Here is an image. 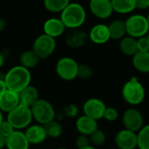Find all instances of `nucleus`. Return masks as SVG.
<instances>
[{
  "label": "nucleus",
  "instance_id": "nucleus-1",
  "mask_svg": "<svg viewBox=\"0 0 149 149\" xmlns=\"http://www.w3.org/2000/svg\"><path fill=\"white\" fill-rule=\"evenodd\" d=\"M4 81L7 90L19 93L31 84L32 74L30 70L20 65H17L10 68L7 73L5 74Z\"/></svg>",
  "mask_w": 149,
  "mask_h": 149
},
{
  "label": "nucleus",
  "instance_id": "nucleus-2",
  "mask_svg": "<svg viewBox=\"0 0 149 149\" xmlns=\"http://www.w3.org/2000/svg\"><path fill=\"white\" fill-rule=\"evenodd\" d=\"M60 19L63 23L66 29H79L86 20L85 9L78 3L70 2L61 13Z\"/></svg>",
  "mask_w": 149,
  "mask_h": 149
},
{
  "label": "nucleus",
  "instance_id": "nucleus-3",
  "mask_svg": "<svg viewBox=\"0 0 149 149\" xmlns=\"http://www.w3.org/2000/svg\"><path fill=\"white\" fill-rule=\"evenodd\" d=\"M121 95L126 104L134 107L144 102L146 98V90L138 78L132 77L124 84L121 90Z\"/></svg>",
  "mask_w": 149,
  "mask_h": 149
},
{
  "label": "nucleus",
  "instance_id": "nucleus-4",
  "mask_svg": "<svg viewBox=\"0 0 149 149\" xmlns=\"http://www.w3.org/2000/svg\"><path fill=\"white\" fill-rule=\"evenodd\" d=\"M33 119L36 120L37 124L46 125L55 118V110L53 104L43 98H39L30 107Z\"/></svg>",
  "mask_w": 149,
  "mask_h": 149
},
{
  "label": "nucleus",
  "instance_id": "nucleus-5",
  "mask_svg": "<svg viewBox=\"0 0 149 149\" xmlns=\"http://www.w3.org/2000/svg\"><path fill=\"white\" fill-rule=\"evenodd\" d=\"M126 35L134 39L146 36L149 32L146 17L142 14H132L125 20Z\"/></svg>",
  "mask_w": 149,
  "mask_h": 149
},
{
  "label": "nucleus",
  "instance_id": "nucleus-6",
  "mask_svg": "<svg viewBox=\"0 0 149 149\" xmlns=\"http://www.w3.org/2000/svg\"><path fill=\"white\" fill-rule=\"evenodd\" d=\"M6 120L13 126L14 130L26 129L33 121L32 112L29 107L19 104L15 109L7 113Z\"/></svg>",
  "mask_w": 149,
  "mask_h": 149
},
{
  "label": "nucleus",
  "instance_id": "nucleus-7",
  "mask_svg": "<svg viewBox=\"0 0 149 149\" xmlns=\"http://www.w3.org/2000/svg\"><path fill=\"white\" fill-rule=\"evenodd\" d=\"M79 64L71 57H61L55 64V72L57 76L63 81L70 82L77 78Z\"/></svg>",
  "mask_w": 149,
  "mask_h": 149
},
{
  "label": "nucleus",
  "instance_id": "nucleus-8",
  "mask_svg": "<svg viewBox=\"0 0 149 149\" xmlns=\"http://www.w3.org/2000/svg\"><path fill=\"white\" fill-rule=\"evenodd\" d=\"M55 48V39L42 33L34 40L32 50L38 55L40 60H45L54 54Z\"/></svg>",
  "mask_w": 149,
  "mask_h": 149
},
{
  "label": "nucleus",
  "instance_id": "nucleus-9",
  "mask_svg": "<svg viewBox=\"0 0 149 149\" xmlns=\"http://www.w3.org/2000/svg\"><path fill=\"white\" fill-rule=\"evenodd\" d=\"M122 124L125 129L138 132L145 125L142 113L135 107L126 109L122 114Z\"/></svg>",
  "mask_w": 149,
  "mask_h": 149
},
{
  "label": "nucleus",
  "instance_id": "nucleus-10",
  "mask_svg": "<svg viewBox=\"0 0 149 149\" xmlns=\"http://www.w3.org/2000/svg\"><path fill=\"white\" fill-rule=\"evenodd\" d=\"M106 107L105 103L102 99L91 97L84 102L83 105V111L84 115L97 121L103 118Z\"/></svg>",
  "mask_w": 149,
  "mask_h": 149
},
{
  "label": "nucleus",
  "instance_id": "nucleus-11",
  "mask_svg": "<svg viewBox=\"0 0 149 149\" xmlns=\"http://www.w3.org/2000/svg\"><path fill=\"white\" fill-rule=\"evenodd\" d=\"M114 142L118 149H136L137 132L124 128L116 133Z\"/></svg>",
  "mask_w": 149,
  "mask_h": 149
},
{
  "label": "nucleus",
  "instance_id": "nucleus-12",
  "mask_svg": "<svg viewBox=\"0 0 149 149\" xmlns=\"http://www.w3.org/2000/svg\"><path fill=\"white\" fill-rule=\"evenodd\" d=\"M89 8L91 13L100 19L110 18L113 13L111 0H90Z\"/></svg>",
  "mask_w": 149,
  "mask_h": 149
},
{
  "label": "nucleus",
  "instance_id": "nucleus-13",
  "mask_svg": "<svg viewBox=\"0 0 149 149\" xmlns=\"http://www.w3.org/2000/svg\"><path fill=\"white\" fill-rule=\"evenodd\" d=\"M24 133L30 145H40L47 139L44 126L40 124L30 125Z\"/></svg>",
  "mask_w": 149,
  "mask_h": 149
},
{
  "label": "nucleus",
  "instance_id": "nucleus-14",
  "mask_svg": "<svg viewBox=\"0 0 149 149\" xmlns=\"http://www.w3.org/2000/svg\"><path fill=\"white\" fill-rule=\"evenodd\" d=\"M89 40H91L94 44L103 45L107 43L110 40V33L108 26L105 24H97L95 25L88 33Z\"/></svg>",
  "mask_w": 149,
  "mask_h": 149
},
{
  "label": "nucleus",
  "instance_id": "nucleus-15",
  "mask_svg": "<svg viewBox=\"0 0 149 149\" xmlns=\"http://www.w3.org/2000/svg\"><path fill=\"white\" fill-rule=\"evenodd\" d=\"M19 104V93L10 90H6L2 95H0V111L9 113Z\"/></svg>",
  "mask_w": 149,
  "mask_h": 149
},
{
  "label": "nucleus",
  "instance_id": "nucleus-16",
  "mask_svg": "<svg viewBox=\"0 0 149 149\" xmlns=\"http://www.w3.org/2000/svg\"><path fill=\"white\" fill-rule=\"evenodd\" d=\"M66 30L63 23L60 19L52 18L47 19L43 24V31L44 34L50 36L54 39H56L61 36Z\"/></svg>",
  "mask_w": 149,
  "mask_h": 149
},
{
  "label": "nucleus",
  "instance_id": "nucleus-17",
  "mask_svg": "<svg viewBox=\"0 0 149 149\" xmlns=\"http://www.w3.org/2000/svg\"><path fill=\"white\" fill-rule=\"evenodd\" d=\"M76 129L80 134L90 136L98 129V123L97 120L84 114L77 118L76 121Z\"/></svg>",
  "mask_w": 149,
  "mask_h": 149
},
{
  "label": "nucleus",
  "instance_id": "nucleus-18",
  "mask_svg": "<svg viewBox=\"0 0 149 149\" xmlns=\"http://www.w3.org/2000/svg\"><path fill=\"white\" fill-rule=\"evenodd\" d=\"M30 144L22 131L15 130L8 138H6V147L7 149H29Z\"/></svg>",
  "mask_w": 149,
  "mask_h": 149
},
{
  "label": "nucleus",
  "instance_id": "nucleus-19",
  "mask_svg": "<svg viewBox=\"0 0 149 149\" xmlns=\"http://www.w3.org/2000/svg\"><path fill=\"white\" fill-rule=\"evenodd\" d=\"M89 40L88 34L79 29L71 30L66 37V44L72 48H78L84 46Z\"/></svg>",
  "mask_w": 149,
  "mask_h": 149
},
{
  "label": "nucleus",
  "instance_id": "nucleus-20",
  "mask_svg": "<svg viewBox=\"0 0 149 149\" xmlns=\"http://www.w3.org/2000/svg\"><path fill=\"white\" fill-rule=\"evenodd\" d=\"M19 104H22L26 107H31L39 98V91L33 85H28L24 90L19 93Z\"/></svg>",
  "mask_w": 149,
  "mask_h": 149
},
{
  "label": "nucleus",
  "instance_id": "nucleus-21",
  "mask_svg": "<svg viewBox=\"0 0 149 149\" xmlns=\"http://www.w3.org/2000/svg\"><path fill=\"white\" fill-rule=\"evenodd\" d=\"M133 68L141 74L149 73V52H138L132 57Z\"/></svg>",
  "mask_w": 149,
  "mask_h": 149
},
{
  "label": "nucleus",
  "instance_id": "nucleus-22",
  "mask_svg": "<svg viewBox=\"0 0 149 149\" xmlns=\"http://www.w3.org/2000/svg\"><path fill=\"white\" fill-rule=\"evenodd\" d=\"M113 12L118 14H129L136 9V0H111Z\"/></svg>",
  "mask_w": 149,
  "mask_h": 149
},
{
  "label": "nucleus",
  "instance_id": "nucleus-23",
  "mask_svg": "<svg viewBox=\"0 0 149 149\" xmlns=\"http://www.w3.org/2000/svg\"><path fill=\"white\" fill-rule=\"evenodd\" d=\"M119 50L120 52L126 55L132 57L136 53H138V47H137V39L125 35L119 40Z\"/></svg>",
  "mask_w": 149,
  "mask_h": 149
},
{
  "label": "nucleus",
  "instance_id": "nucleus-24",
  "mask_svg": "<svg viewBox=\"0 0 149 149\" xmlns=\"http://www.w3.org/2000/svg\"><path fill=\"white\" fill-rule=\"evenodd\" d=\"M111 40H120L126 35L125 21L121 19H116L110 23L108 26Z\"/></svg>",
  "mask_w": 149,
  "mask_h": 149
},
{
  "label": "nucleus",
  "instance_id": "nucleus-25",
  "mask_svg": "<svg viewBox=\"0 0 149 149\" xmlns=\"http://www.w3.org/2000/svg\"><path fill=\"white\" fill-rule=\"evenodd\" d=\"M40 61V59L32 49L24 51L19 56V65L28 70L35 68L39 64Z\"/></svg>",
  "mask_w": 149,
  "mask_h": 149
},
{
  "label": "nucleus",
  "instance_id": "nucleus-26",
  "mask_svg": "<svg viewBox=\"0 0 149 149\" xmlns=\"http://www.w3.org/2000/svg\"><path fill=\"white\" fill-rule=\"evenodd\" d=\"M137 148L149 149V124L144 125L137 132Z\"/></svg>",
  "mask_w": 149,
  "mask_h": 149
},
{
  "label": "nucleus",
  "instance_id": "nucleus-27",
  "mask_svg": "<svg viewBox=\"0 0 149 149\" xmlns=\"http://www.w3.org/2000/svg\"><path fill=\"white\" fill-rule=\"evenodd\" d=\"M47 137L51 139H57L60 136H61L63 132L62 125L56 120H53L46 125H43Z\"/></svg>",
  "mask_w": 149,
  "mask_h": 149
},
{
  "label": "nucleus",
  "instance_id": "nucleus-28",
  "mask_svg": "<svg viewBox=\"0 0 149 149\" xmlns=\"http://www.w3.org/2000/svg\"><path fill=\"white\" fill-rule=\"evenodd\" d=\"M70 3V0H44L45 8L51 13H61Z\"/></svg>",
  "mask_w": 149,
  "mask_h": 149
},
{
  "label": "nucleus",
  "instance_id": "nucleus-29",
  "mask_svg": "<svg viewBox=\"0 0 149 149\" xmlns=\"http://www.w3.org/2000/svg\"><path fill=\"white\" fill-rule=\"evenodd\" d=\"M90 142L92 144L91 146L97 147V146H102L106 142V134L104 131L100 129H97L94 132H92L90 136Z\"/></svg>",
  "mask_w": 149,
  "mask_h": 149
},
{
  "label": "nucleus",
  "instance_id": "nucleus-30",
  "mask_svg": "<svg viewBox=\"0 0 149 149\" xmlns=\"http://www.w3.org/2000/svg\"><path fill=\"white\" fill-rule=\"evenodd\" d=\"M93 76V69L87 64H81L78 67L77 78L81 80H89Z\"/></svg>",
  "mask_w": 149,
  "mask_h": 149
},
{
  "label": "nucleus",
  "instance_id": "nucleus-31",
  "mask_svg": "<svg viewBox=\"0 0 149 149\" xmlns=\"http://www.w3.org/2000/svg\"><path fill=\"white\" fill-rule=\"evenodd\" d=\"M78 113H79V108L74 104H68L66 106H64L62 110V114L68 118H73L77 117Z\"/></svg>",
  "mask_w": 149,
  "mask_h": 149
},
{
  "label": "nucleus",
  "instance_id": "nucleus-32",
  "mask_svg": "<svg viewBox=\"0 0 149 149\" xmlns=\"http://www.w3.org/2000/svg\"><path fill=\"white\" fill-rule=\"evenodd\" d=\"M119 117L118 111L114 107H106L103 118L108 122H115Z\"/></svg>",
  "mask_w": 149,
  "mask_h": 149
},
{
  "label": "nucleus",
  "instance_id": "nucleus-33",
  "mask_svg": "<svg viewBox=\"0 0 149 149\" xmlns=\"http://www.w3.org/2000/svg\"><path fill=\"white\" fill-rule=\"evenodd\" d=\"M14 128L13 126L6 119H4L2 121V123L0 124V134H1L3 137H5L6 139L8 138L13 132H14Z\"/></svg>",
  "mask_w": 149,
  "mask_h": 149
},
{
  "label": "nucleus",
  "instance_id": "nucleus-34",
  "mask_svg": "<svg viewBox=\"0 0 149 149\" xmlns=\"http://www.w3.org/2000/svg\"><path fill=\"white\" fill-rule=\"evenodd\" d=\"M74 145H76L77 149H82V148H84V147H87V146H91L89 136L79 134L77 137L76 140H74Z\"/></svg>",
  "mask_w": 149,
  "mask_h": 149
},
{
  "label": "nucleus",
  "instance_id": "nucleus-35",
  "mask_svg": "<svg viewBox=\"0 0 149 149\" xmlns=\"http://www.w3.org/2000/svg\"><path fill=\"white\" fill-rule=\"evenodd\" d=\"M138 52H149V42L146 36L137 39Z\"/></svg>",
  "mask_w": 149,
  "mask_h": 149
},
{
  "label": "nucleus",
  "instance_id": "nucleus-36",
  "mask_svg": "<svg viewBox=\"0 0 149 149\" xmlns=\"http://www.w3.org/2000/svg\"><path fill=\"white\" fill-rule=\"evenodd\" d=\"M136 9L138 10L149 9V0H136Z\"/></svg>",
  "mask_w": 149,
  "mask_h": 149
},
{
  "label": "nucleus",
  "instance_id": "nucleus-37",
  "mask_svg": "<svg viewBox=\"0 0 149 149\" xmlns=\"http://www.w3.org/2000/svg\"><path fill=\"white\" fill-rule=\"evenodd\" d=\"M4 78H5V76H3V77L0 76V95H2L7 90L6 83L4 81Z\"/></svg>",
  "mask_w": 149,
  "mask_h": 149
},
{
  "label": "nucleus",
  "instance_id": "nucleus-38",
  "mask_svg": "<svg viewBox=\"0 0 149 149\" xmlns=\"http://www.w3.org/2000/svg\"><path fill=\"white\" fill-rule=\"evenodd\" d=\"M6 139L5 137H3L1 134H0V149H3L6 147Z\"/></svg>",
  "mask_w": 149,
  "mask_h": 149
},
{
  "label": "nucleus",
  "instance_id": "nucleus-39",
  "mask_svg": "<svg viewBox=\"0 0 149 149\" xmlns=\"http://www.w3.org/2000/svg\"><path fill=\"white\" fill-rule=\"evenodd\" d=\"M6 26V21H5L4 19H0V33L3 32V31L5 30Z\"/></svg>",
  "mask_w": 149,
  "mask_h": 149
},
{
  "label": "nucleus",
  "instance_id": "nucleus-40",
  "mask_svg": "<svg viewBox=\"0 0 149 149\" xmlns=\"http://www.w3.org/2000/svg\"><path fill=\"white\" fill-rule=\"evenodd\" d=\"M5 62H6V58L4 56V54L0 52V68L5 65Z\"/></svg>",
  "mask_w": 149,
  "mask_h": 149
},
{
  "label": "nucleus",
  "instance_id": "nucleus-41",
  "mask_svg": "<svg viewBox=\"0 0 149 149\" xmlns=\"http://www.w3.org/2000/svg\"><path fill=\"white\" fill-rule=\"evenodd\" d=\"M3 120H4V115H3V112L0 111V124L2 123Z\"/></svg>",
  "mask_w": 149,
  "mask_h": 149
},
{
  "label": "nucleus",
  "instance_id": "nucleus-42",
  "mask_svg": "<svg viewBox=\"0 0 149 149\" xmlns=\"http://www.w3.org/2000/svg\"><path fill=\"white\" fill-rule=\"evenodd\" d=\"M82 149H97V148L91 145V146H87V147H84V148H82Z\"/></svg>",
  "mask_w": 149,
  "mask_h": 149
},
{
  "label": "nucleus",
  "instance_id": "nucleus-43",
  "mask_svg": "<svg viewBox=\"0 0 149 149\" xmlns=\"http://www.w3.org/2000/svg\"><path fill=\"white\" fill-rule=\"evenodd\" d=\"M146 39H147V40H148V42H149V32H148V33H146Z\"/></svg>",
  "mask_w": 149,
  "mask_h": 149
},
{
  "label": "nucleus",
  "instance_id": "nucleus-44",
  "mask_svg": "<svg viewBox=\"0 0 149 149\" xmlns=\"http://www.w3.org/2000/svg\"><path fill=\"white\" fill-rule=\"evenodd\" d=\"M146 19H147V22H148V25H149V13H148V14L146 16Z\"/></svg>",
  "mask_w": 149,
  "mask_h": 149
},
{
  "label": "nucleus",
  "instance_id": "nucleus-45",
  "mask_svg": "<svg viewBox=\"0 0 149 149\" xmlns=\"http://www.w3.org/2000/svg\"><path fill=\"white\" fill-rule=\"evenodd\" d=\"M57 149H68V148H66V147H59Z\"/></svg>",
  "mask_w": 149,
  "mask_h": 149
},
{
  "label": "nucleus",
  "instance_id": "nucleus-46",
  "mask_svg": "<svg viewBox=\"0 0 149 149\" xmlns=\"http://www.w3.org/2000/svg\"><path fill=\"white\" fill-rule=\"evenodd\" d=\"M110 149H118V148H110Z\"/></svg>",
  "mask_w": 149,
  "mask_h": 149
},
{
  "label": "nucleus",
  "instance_id": "nucleus-47",
  "mask_svg": "<svg viewBox=\"0 0 149 149\" xmlns=\"http://www.w3.org/2000/svg\"><path fill=\"white\" fill-rule=\"evenodd\" d=\"M29 149H30V148H29Z\"/></svg>",
  "mask_w": 149,
  "mask_h": 149
}]
</instances>
